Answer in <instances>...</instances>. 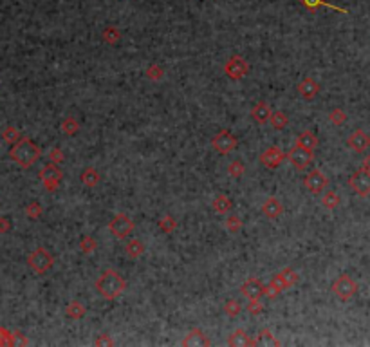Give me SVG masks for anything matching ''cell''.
<instances>
[{
	"mask_svg": "<svg viewBox=\"0 0 370 347\" xmlns=\"http://www.w3.org/2000/svg\"><path fill=\"white\" fill-rule=\"evenodd\" d=\"M96 291L103 297L105 300H116L119 299L125 289H127V282L123 279L119 271L116 269H105L103 273L96 280Z\"/></svg>",
	"mask_w": 370,
	"mask_h": 347,
	"instance_id": "1",
	"label": "cell"
},
{
	"mask_svg": "<svg viewBox=\"0 0 370 347\" xmlns=\"http://www.w3.org/2000/svg\"><path fill=\"white\" fill-rule=\"evenodd\" d=\"M42 156V150L37 143L31 141L29 137H22L11 147L9 150V158L15 161L20 169H31L33 165L37 163Z\"/></svg>",
	"mask_w": 370,
	"mask_h": 347,
	"instance_id": "2",
	"label": "cell"
},
{
	"mask_svg": "<svg viewBox=\"0 0 370 347\" xmlns=\"http://www.w3.org/2000/svg\"><path fill=\"white\" fill-rule=\"evenodd\" d=\"M107 228H109V231H111V233L116 237V239L123 241V239H128V235H130V233L136 230V222H134L132 219L127 216V214L119 212V214H116V216H114L111 221H109Z\"/></svg>",
	"mask_w": 370,
	"mask_h": 347,
	"instance_id": "3",
	"label": "cell"
},
{
	"mask_svg": "<svg viewBox=\"0 0 370 347\" xmlns=\"http://www.w3.org/2000/svg\"><path fill=\"white\" fill-rule=\"evenodd\" d=\"M249 71H251L249 62L244 56H240V54H233V56L227 58L226 63H224V74H226L229 80H233V82H238V80L246 78L249 74Z\"/></svg>",
	"mask_w": 370,
	"mask_h": 347,
	"instance_id": "4",
	"label": "cell"
},
{
	"mask_svg": "<svg viewBox=\"0 0 370 347\" xmlns=\"http://www.w3.org/2000/svg\"><path fill=\"white\" fill-rule=\"evenodd\" d=\"M27 264H29V268H31L35 273L43 275V273H47L49 269L53 268L54 257L47 252V250H45V248H37L35 252L29 253V257H27Z\"/></svg>",
	"mask_w": 370,
	"mask_h": 347,
	"instance_id": "5",
	"label": "cell"
},
{
	"mask_svg": "<svg viewBox=\"0 0 370 347\" xmlns=\"http://www.w3.org/2000/svg\"><path fill=\"white\" fill-rule=\"evenodd\" d=\"M333 293L338 297L341 302H347L358 293V282L350 275L343 273L333 282Z\"/></svg>",
	"mask_w": 370,
	"mask_h": 347,
	"instance_id": "6",
	"label": "cell"
},
{
	"mask_svg": "<svg viewBox=\"0 0 370 347\" xmlns=\"http://www.w3.org/2000/svg\"><path fill=\"white\" fill-rule=\"evenodd\" d=\"M38 175H40V181H42V184L45 186L47 192H56L60 186V181L64 179V170L60 169L56 163H49L40 170Z\"/></svg>",
	"mask_w": 370,
	"mask_h": 347,
	"instance_id": "7",
	"label": "cell"
},
{
	"mask_svg": "<svg viewBox=\"0 0 370 347\" xmlns=\"http://www.w3.org/2000/svg\"><path fill=\"white\" fill-rule=\"evenodd\" d=\"M286 158L296 170H300V172H301V170H307L312 165V161H314V152H311V150H307V148H301V147H298V145H295V147L287 152Z\"/></svg>",
	"mask_w": 370,
	"mask_h": 347,
	"instance_id": "8",
	"label": "cell"
},
{
	"mask_svg": "<svg viewBox=\"0 0 370 347\" xmlns=\"http://www.w3.org/2000/svg\"><path fill=\"white\" fill-rule=\"evenodd\" d=\"M212 147L215 148L219 154L226 156V154H231L233 150L238 147V139L235 137V134H231L229 130H221L213 136Z\"/></svg>",
	"mask_w": 370,
	"mask_h": 347,
	"instance_id": "9",
	"label": "cell"
},
{
	"mask_svg": "<svg viewBox=\"0 0 370 347\" xmlns=\"http://www.w3.org/2000/svg\"><path fill=\"white\" fill-rule=\"evenodd\" d=\"M349 186L356 195L360 197H367L370 195V172L369 170H356L349 177Z\"/></svg>",
	"mask_w": 370,
	"mask_h": 347,
	"instance_id": "10",
	"label": "cell"
},
{
	"mask_svg": "<svg viewBox=\"0 0 370 347\" xmlns=\"http://www.w3.org/2000/svg\"><path fill=\"white\" fill-rule=\"evenodd\" d=\"M327 175L322 172L320 169H312L311 172L307 174L305 179H303V184H305V188L311 192L312 195H318L322 194L323 190L327 188Z\"/></svg>",
	"mask_w": 370,
	"mask_h": 347,
	"instance_id": "11",
	"label": "cell"
},
{
	"mask_svg": "<svg viewBox=\"0 0 370 347\" xmlns=\"http://www.w3.org/2000/svg\"><path fill=\"white\" fill-rule=\"evenodd\" d=\"M347 147L356 154H365L370 148V136L365 130L358 129L347 137Z\"/></svg>",
	"mask_w": 370,
	"mask_h": 347,
	"instance_id": "12",
	"label": "cell"
},
{
	"mask_svg": "<svg viewBox=\"0 0 370 347\" xmlns=\"http://www.w3.org/2000/svg\"><path fill=\"white\" fill-rule=\"evenodd\" d=\"M284 161H286V154L282 152L278 147L265 148L264 152L260 154V163L264 165L265 169H269V170L278 169V167H280Z\"/></svg>",
	"mask_w": 370,
	"mask_h": 347,
	"instance_id": "13",
	"label": "cell"
},
{
	"mask_svg": "<svg viewBox=\"0 0 370 347\" xmlns=\"http://www.w3.org/2000/svg\"><path fill=\"white\" fill-rule=\"evenodd\" d=\"M264 289H265V286L262 284L259 279H248L242 286H240V293H242L248 300L260 299V297H264Z\"/></svg>",
	"mask_w": 370,
	"mask_h": 347,
	"instance_id": "14",
	"label": "cell"
},
{
	"mask_svg": "<svg viewBox=\"0 0 370 347\" xmlns=\"http://www.w3.org/2000/svg\"><path fill=\"white\" fill-rule=\"evenodd\" d=\"M320 84H318L316 80L311 78V76H307V78H303L298 84V92H300L301 98H305V100H314L318 94H320Z\"/></svg>",
	"mask_w": 370,
	"mask_h": 347,
	"instance_id": "15",
	"label": "cell"
},
{
	"mask_svg": "<svg viewBox=\"0 0 370 347\" xmlns=\"http://www.w3.org/2000/svg\"><path fill=\"white\" fill-rule=\"evenodd\" d=\"M271 107L267 101H257L253 105V109H251V118H253L255 123H259V125H265V123H269V118H271Z\"/></svg>",
	"mask_w": 370,
	"mask_h": 347,
	"instance_id": "16",
	"label": "cell"
},
{
	"mask_svg": "<svg viewBox=\"0 0 370 347\" xmlns=\"http://www.w3.org/2000/svg\"><path fill=\"white\" fill-rule=\"evenodd\" d=\"M262 212H264V216L267 219L275 221V219H278L284 214V205H282V201L278 197H267L264 201V205H262Z\"/></svg>",
	"mask_w": 370,
	"mask_h": 347,
	"instance_id": "17",
	"label": "cell"
},
{
	"mask_svg": "<svg viewBox=\"0 0 370 347\" xmlns=\"http://www.w3.org/2000/svg\"><path fill=\"white\" fill-rule=\"evenodd\" d=\"M286 289H287V284H286V280H284V277H282V273H276L275 277L269 280V284L265 286L264 297H267V299H276V297L284 293Z\"/></svg>",
	"mask_w": 370,
	"mask_h": 347,
	"instance_id": "18",
	"label": "cell"
},
{
	"mask_svg": "<svg viewBox=\"0 0 370 347\" xmlns=\"http://www.w3.org/2000/svg\"><path fill=\"white\" fill-rule=\"evenodd\" d=\"M183 346H186V347H201V346H204V347H208L210 346V338L204 335V333L201 331V329H191L188 335L185 337V340H183Z\"/></svg>",
	"mask_w": 370,
	"mask_h": 347,
	"instance_id": "19",
	"label": "cell"
},
{
	"mask_svg": "<svg viewBox=\"0 0 370 347\" xmlns=\"http://www.w3.org/2000/svg\"><path fill=\"white\" fill-rule=\"evenodd\" d=\"M296 145L301 148H307V150H311V152H314L318 148V137L314 132L311 130H303L300 132L298 136H296Z\"/></svg>",
	"mask_w": 370,
	"mask_h": 347,
	"instance_id": "20",
	"label": "cell"
},
{
	"mask_svg": "<svg viewBox=\"0 0 370 347\" xmlns=\"http://www.w3.org/2000/svg\"><path fill=\"white\" fill-rule=\"evenodd\" d=\"M300 2H301V5L309 11V13H316L320 7H331V9L338 11V13H347V9L331 4V2H327V0H300Z\"/></svg>",
	"mask_w": 370,
	"mask_h": 347,
	"instance_id": "21",
	"label": "cell"
},
{
	"mask_svg": "<svg viewBox=\"0 0 370 347\" xmlns=\"http://www.w3.org/2000/svg\"><path fill=\"white\" fill-rule=\"evenodd\" d=\"M227 344L233 347H244V346H253V338L249 337L244 329H235L227 338Z\"/></svg>",
	"mask_w": 370,
	"mask_h": 347,
	"instance_id": "22",
	"label": "cell"
},
{
	"mask_svg": "<svg viewBox=\"0 0 370 347\" xmlns=\"http://www.w3.org/2000/svg\"><path fill=\"white\" fill-rule=\"evenodd\" d=\"M79 179H81V183H83L85 186H90V188H94V186H98V184H100L101 174L98 172L94 167H89V169H85L83 172H81Z\"/></svg>",
	"mask_w": 370,
	"mask_h": 347,
	"instance_id": "23",
	"label": "cell"
},
{
	"mask_svg": "<svg viewBox=\"0 0 370 347\" xmlns=\"http://www.w3.org/2000/svg\"><path fill=\"white\" fill-rule=\"evenodd\" d=\"M101 38L103 42L109 43V45H116V43L121 42V29L117 26H107L103 31H101Z\"/></svg>",
	"mask_w": 370,
	"mask_h": 347,
	"instance_id": "24",
	"label": "cell"
},
{
	"mask_svg": "<svg viewBox=\"0 0 370 347\" xmlns=\"http://www.w3.org/2000/svg\"><path fill=\"white\" fill-rule=\"evenodd\" d=\"M85 313H87V309H85V305L79 300H71L69 304L65 305V315L69 316V318H73V320L83 318Z\"/></svg>",
	"mask_w": 370,
	"mask_h": 347,
	"instance_id": "25",
	"label": "cell"
},
{
	"mask_svg": "<svg viewBox=\"0 0 370 347\" xmlns=\"http://www.w3.org/2000/svg\"><path fill=\"white\" fill-rule=\"evenodd\" d=\"M253 346H282V342L273 337V333L269 329H262L259 333V337L253 338Z\"/></svg>",
	"mask_w": 370,
	"mask_h": 347,
	"instance_id": "26",
	"label": "cell"
},
{
	"mask_svg": "<svg viewBox=\"0 0 370 347\" xmlns=\"http://www.w3.org/2000/svg\"><path fill=\"white\" fill-rule=\"evenodd\" d=\"M339 203H341V199H339V195L334 192V190H327L325 194L322 195V206L325 208V210H336L339 206Z\"/></svg>",
	"mask_w": 370,
	"mask_h": 347,
	"instance_id": "27",
	"label": "cell"
},
{
	"mask_svg": "<svg viewBox=\"0 0 370 347\" xmlns=\"http://www.w3.org/2000/svg\"><path fill=\"white\" fill-rule=\"evenodd\" d=\"M125 253H127V257H130V259H139L145 253V244L139 241V239H132V241L127 242Z\"/></svg>",
	"mask_w": 370,
	"mask_h": 347,
	"instance_id": "28",
	"label": "cell"
},
{
	"mask_svg": "<svg viewBox=\"0 0 370 347\" xmlns=\"http://www.w3.org/2000/svg\"><path fill=\"white\" fill-rule=\"evenodd\" d=\"M60 130L64 132L65 136H76L79 132V123L76 118H73V116H67V118H64V121H62V125H60Z\"/></svg>",
	"mask_w": 370,
	"mask_h": 347,
	"instance_id": "29",
	"label": "cell"
},
{
	"mask_svg": "<svg viewBox=\"0 0 370 347\" xmlns=\"http://www.w3.org/2000/svg\"><path fill=\"white\" fill-rule=\"evenodd\" d=\"M269 123L273 129L282 130V129H286V127L289 125V116H287L284 111H275V112H271Z\"/></svg>",
	"mask_w": 370,
	"mask_h": 347,
	"instance_id": "30",
	"label": "cell"
},
{
	"mask_svg": "<svg viewBox=\"0 0 370 347\" xmlns=\"http://www.w3.org/2000/svg\"><path fill=\"white\" fill-rule=\"evenodd\" d=\"M231 206H233V203H231V199L227 197V195H217L215 199H213V203H212V208L217 214H227V212L231 210Z\"/></svg>",
	"mask_w": 370,
	"mask_h": 347,
	"instance_id": "31",
	"label": "cell"
},
{
	"mask_svg": "<svg viewBox=\"0 0 370 347\" xmlns=\"http://www.w3.org/2000/svg\"><path fill=\"white\" fill-rule=\"evenodd\" d=\"M2 139H4L5 143H9V145H15L18 139H22L20 130L13 125H7L4 130H2Z\"/></svg>",
	"mask_w": 370,
	"mask_h": 347,
	"instance_id": "32",
	"label": "cell"
},
{
	"mask_svg": "<svg viewBox=\"0 0 370 347\" xmlns=\"http://www.w3.org/2000/svg\"><path fill=\"white\" fill-rule=\"evenodd\" d=\"M96 248H98V242H96L94 237L85 235L83 239L79 241V252L83 253V255H90V253H94Z\"/></svg>",
	"mask_w": 370,
	"mask_h": 347,
	"instance_id": "33",
	"label": "cell"
},
{
	"mask_svg": "<svg viewBox=\"0 0 370 347\" xmlns=\"http://www.w3.org/2000/svg\"><path fill=\"white\" fill-rule=\"evenodd\" d=\"M145 74H147V78L150 80V82H161V80L164 78V69L161 67V65H157V63H152V65L147 67Z\"/></svg>",
	"mask_w": 370,
	"mask_h": 347,
	"instance_id": "34",
	"label": "cell"
},
{
	"mask_svg": "<svg viewBox=\"0 0 370 347\" xmlns=\"http://www.w3.org/2000/svg\"><path fill=\"white\" fill-rule=\"evenodd\" d=\"M42 214H43V208L38 201H33V203H29V205L26 206V216L29 217V219H33V221H38V219L42 217Z\"/></svg>",
	"mask_w": 370,
	"mask_h": 347,
	"instance_id": "35",
	"label": "cell"
},
{
	"mask_svg": "<svg viewBox=\"0 0 370 347\" xmlns=\"http://www.w3.org/2000/svg\"><path fill=\"white\" fill-rule=\"evenodd\" d=\"M159 228L164 231V233H174L177 230V221H175L172 216H163L159 219Z\"/></svg>",
	"mask_w": 370,
	"mask_h": 347,
	"instance_id": "36",
	"label": "cell"
},
{
	"mask_svg": "<svg viewBox=\"0 0 370 347\" xmlns=\"http://www.w3.org/2000/svg\"><path fill=\"white\" fill-rule=\"evenodd\" d=\"M329 121L334 127H341L347 121V112L343 109H333V111L329 112Z\"/></svg>",
	"mask_w": 370,
	"mask_h": 347,
	"instance_id": "37",
	"label": "cell"
},
{
	"mask_svg": "<svg viewBox=\"0 0 370 347\" xmlns=\"http://www.w3.org/2000/svg\"><path fill=\"white\" fill-rule=\"evenodd\" d=\"M244 172H246V167H244L242 161H231L229 167H227V175H231L233 179L242 177Z\"/></svg>",
	"mask_w": 370,
	"mask_h": 347,
	"instance_id": "38",
	"label": "cell"
},
{
	"mask_svg": "<svg viewBox=\"0 0 370 347\" xmlns=\"http://www.w3.org/2000/svg\"><path fill=\"white\" fill-rule=\"evenodd\" d=\"M224 228H226L229 233H238V231H240V228H242V221H240V217L229 216L226 219V222H224Z\"/></svg>",
	"mask_w": 370,
	"mask_h": 347,
	"instance_id": "39",
	"label": "cell"
},
{
	"mask_svg": "<svg viewBox=\"0 0 370 347\" xmlns=\"http://www.w3.org/2000/svg\"><path fill=\"white\" fill-rule=\"evenodd\" d=\"M240 311H242V305L238 304L237 300H227L226 304H224V313L227 316H231V318L240 315Z\"/></svg>",
	"mask_w": 370,
	"mask_h": 347,
	"instance_id": "40",
	"label": "cell"
},
{
	"mask_svg": "<svg viewBox=\"0 0 370 347\" xmlns=\"http://www.w3.org/2000/svg\"><path fill=\"white\" fill-rule=\"evenodd\" d=\"M280 273H282V277H284V280H286L287 288H293V286L298 282V273H296L293 268H284Z\"/></svg>",
	"mask_w": 370,
	"mask_h": 347,
	"instance_id": "41",
	"label": "cell"
},
{
	"mask_svg": "<svg viewBox=\"0 0 370 347\" xmlns=\"http://www.w3.org/2000/svg\"><path fill=\"white\" fill-rule=\"evenodd\" d=\"M246 309H248L249 315L253 316H259L262 311H264V304L260 302V299H251L248 302V305H246Z\"/></svg>",
	"mask_w": 370,
	"mask_h": 347,
	"instance_id": "42",
	"label": "cell"
},
{
	"mask_svg": "<svg viewBox=\"0 0 370 347\" xmlns=\"http://www.w3.org/2000/svg\"><path fill=\"white\" fill-rule=\"evenodd\" d=\"M49 161H51V163H56V165L64 163L65 161L64 150H62L60 147H53L51 150H49Z\"/></svg>",
	"mask_w": 370,
	"mask_h": 347,
	"instance_id": "43",
	"label": "cell"
},
{
	"mask_svg": "<svg viewBox=\"0 0 370 347\" xmlns=\"http://www.w3.org/2000/svg\"><path fill=\"white\" fill-rule=\"evenodd\" d=\"M0 346H13V331L7 327H0Z\"/></svg>",
	"mask_w": 370,
	"mask_h": 347,
	"instance_id": "44",
	"label": "cell"
},
{
	"mask_svg": "<svg viewBox=\"0 0 370 347\" xmlns=\"http://www.w3.org/2000/svg\"><path fill=\"white\" fill-rule=\"evenodd\" d=\"M13 346H29V338L22 331L15 329V331H13Z\"/></svg>",
	"mask_w": 370,
	"mask_h": 347,
	"instance_id": "45",
	"label": "cell"
},
{
	"mask_svg": "<svg viewBox=\"0 0 370 347\" xmlns=\"http://www.w3.org/2000/svg\"><path fill=\"white\" fill-rule=\"evenodd\" d=\"M94 346H98V347H111V346H114V340L111 338V335L103 333V335H100V337L94 340Z\"/></svg>",
	"mask_w": 370,
	"mask_h": 347,
	"instance_id": "46",
	"label": "cell"
},
{
	"mask_svg": "<svg viewBox=\"0 0 370 347\" xmlns=\"http://www.w3.org/2000/svg\"><path fill=\"white\" fill-rule=\"evenodd\" d=\"M11 230V221L7 217H0V233H7Z\"/></svg>",
	"mask_w": 370,
	"mask_h": 347,
	"instance_id": "47",
	"label": "cell"
},
{
	"mask_svg": "<svg viewBox=\"0 0 370 347\" xmlns=\"http://www.w3.org/2000/svg\"><path fill=\"white\" fill-rule=\"evenodd\" d=\"M361 169H363V170H369V172H370V154H367L365 158H363V163H361Z\"/></svg>",
	"mask_w": 370,
	"mask_h": 347,
	"instance_id": "48",
	"label": "cell"
}]
</instances>
